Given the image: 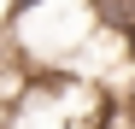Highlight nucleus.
<instances>
[{"label":"nucleus","mask_w":135,"mask_h":129,"mask_svg":"<svg viewBox=\"0 0 135 129\" xmlns=\"http://www.w3.org/2000/svg\"><path fill=\"white\" fill-rule=\"evenodd\" d=\"M118 35H123V59L135 71V0H118Z\"/></svg>","instance_id":"f257e3e1"},{"label":"nucleus","mask_w":135,"mask_h":129,"mask_svg":"<svg viewBox=\"0 0 135 129\" xmlns=\"http://www.w3.org/2000/svg\"><path fill=\"white\" fill-rule=\"evenodd\" d=\"M47 0H6V24H24L30 12H41Z\"/></svg>","instance_id":"f03ea898"},{"label":"nucleus","mask_w":135,"mask_h":129,"mask_svg":"<svg viewBox=\"0 0 135 129\" xmlns=\"http://www.w3.org/2000/svg\"><path fill=\"white\" fill-rule=\"evenodd\" d=\"M0 129H12V117H6V112H0Z\"/></svg>","instance_id":"7ed1b4c3"}]
</instances>
